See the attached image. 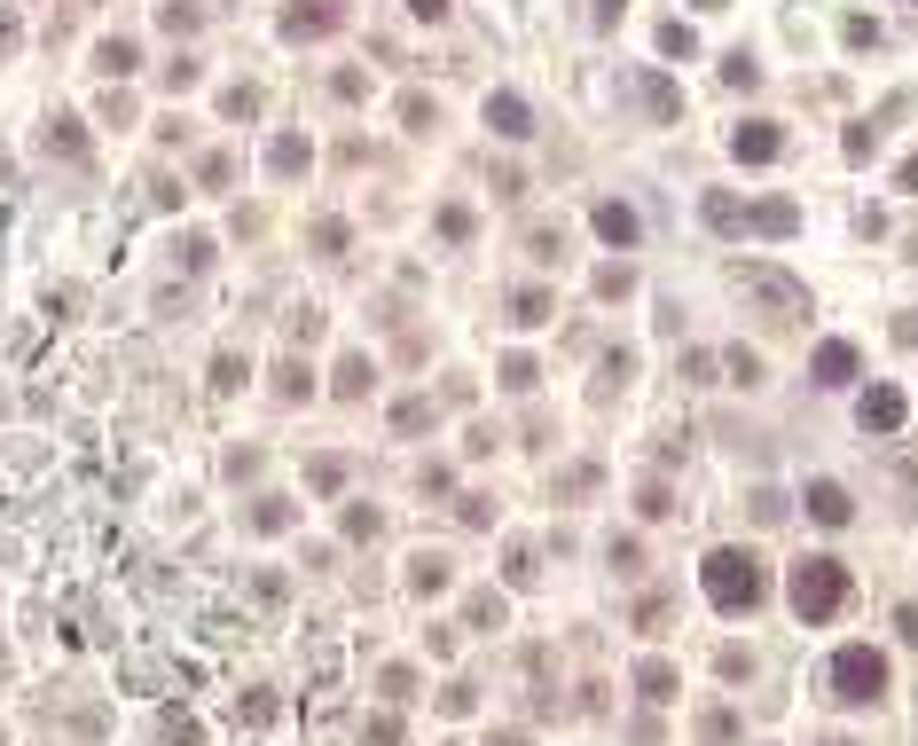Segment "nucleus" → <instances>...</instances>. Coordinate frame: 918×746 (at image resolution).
<instances>
[{
	"label": "nucleus",
	"mask_w": 918,
	"mask_h": 746,
	"mask_svg": "<svg viewBox=\"0 0 918 746\" xmlns=\"http://www.w3.org/2000/svg\"><path fill=\"white\" fill-rule=\"evenodd\" d=\"M699 590H707V605H714V613H754V605L770 598V573H762V558H754V550H707Z\"/></svg>",
	"instance_id": "1"
},
{
	"label": "nucleus",
	"mask_w": 918,
	"mask_h": 746,
	"mask_svg": "<svg viewBox=\"0 0 918 746\" xmlns=\"http://www.w3.org/2000/svg\"><path fill=\"white\" fill-rule=\"evenodd\" d=\"M785 598H793V613H801L809 629H824L832 613L848 605V566H841V558H801L793 582H785Z\"/></svg>",
	"instance_id": "2"
},
{
	"label": "nucleus",
	"mask_w": 918,
	"mask_h": 746,
	"mask_svg": "<svg viewBox=\"0 0 918 746\" xmlns=\"http://www.w3.org/2000/svg\"><path fill=\"white\" fill-rule=\"evenodd\" d=\"M738 291L754 299L762 314H778V322H801V314H809V283L785 276V268H770V260H745V268H738Z\"/></svg>",
	"instance_id": "3"
},
{
	"label": "nucleus",
	"mask_w": 918,
	"mask_h": 746,
	"mask_svg": "<svg viewBox=\"0 0 918 746\" xmlns=\"http://www.w3.org/2000/svg\"><path fill=\"white\" fill-rule=\"evenodd\" d=\"M832 692H841L848 707H872L887 692V660L872 644H841V652H832Z\"/></svg>",
	"instance_id": "4"
},
{
	"label": "nucleus",
	"mask_w": 918,
	"mask_h": 746,
	"mask_svg": "<svg viewBox=\"0 0 918 746\" xmlns=\"http://www.w3.org/2000/svg\"><path fill=\"white\" fill-rule=\"evenodd\" d=\"M338 24H346L338 0H299V9H283V32L291 40H322V32H338Z\"/></svg>",
	"instance_id": "5"
},
{
	"label": "nucleus",
	"mask_w": 918,
	"mask_h": 746,
	"mask_svg": "<svg viewBox=\"0 0 918 746\" xmlns=\"http://www.w3.org/2000/svg\"><path fill=\"white\" fill-rule=\"evenodd\" d=\"M801 504H809L816 527H848V519H856V504H848V487H841V479H809Z\"/></svg>",
	"instance_id": "6"
},
{
	"label": "nucleus",
	"mask_w": 918,
	"mask_h": 746,
	"mask_svg": "<svg viewBox=\"0 0 918 746\" xmlns=\"http://www.w3.org/2000/svg\"><path fill=\"white\" fill-rule=\"evenodd\" d=\"M730 149H738V165H770V157L785 149V134H778L770 118H745V126L730 134Z\"/></svg>",
	"instance_id": "7"
},
{
	"label": "nucleus",
	"mask_w": 918,
	"mask_h": 746,
	"mask_svg": "<svg viewBox=\"0 0 918 746\" xmlns=\"http://www.w3.org/2000/svg\"><path fill=\"white\" fill-rule=\"evenodd\" d=\"M856 425H864V433H903V393H895V385H872L864 408H856Z\"/></svg>",
	"instance_id": "8"
},
{
	"label": "nucleus",
	"mask_w": 918,
	"mask_h": 746,
	"mask_svg": "<svg viewBox=\"0 0 918 746\" xmlns=\"http://www.w3.org/2000/svg\"><path fill=\"white\" fill-rule=\"evenodd\" d=\"M487 126L503 134V142H526V134H534V111H526V103L503 87V95H487Z\"/></svg>",
	"instance_id": "9"
},
{
	"label": "nucleus",
	"mask_w": 918,
	"mask_h": 746,
	"mask_svg": "<svg viewBox=\"0 0 918 746\" xmlns=\"http://www.w3.org/2000/svg\"><path fill=\"white\" fill-rule=\"evenodd\" d=\"M636 95H644V111H651L659 126H676V118H684V95H676V79H659V71H644V79H636Z\"/></svg>",
	"instance_id": "10"
},
{
	"label": "nucleus",
	"mask_w": 918,
	"mask_h": 746,
	"mask_svg": "<svg viewBox=\"0 0 918 746\" xmlns=\"http://www.w3.org/2000/svg\"><path fill=\"white\" fill-rule=\"evenodd\" d=\"M745 228H754V236H793L801 228V205L793 197H762L754 213H745Z\"/></svg>",
	"instance_id": "11"
},
{
	"label": "nucleus",
	"mask_w": 918,
	"mask_h": 746,
	"mask_svg": "<svg viewBox=\"0 0 918 746\" xmlns=\"http://www.w3.org/2000/svg\"><path fill=\"white\" fill-rule=\"evenodd\" d=\"M590 220H597V236H605V244H620V252H628V244L644 236V220H636V213H628L620 197H605V205H597Z\"/></svg>",
	"instance_id": "12"
},
{
	"label": "nucleus",
	"mask_w": 918,
	"mask_h": 746,
	"mask_svg": "<svg viewBox=\"0 0 918 746\" xmlns=\"http://www.w3.org/2000/svg\"><path fill=\"white\" fill-rule=\"evenodd\" d=\"M809 370H816V385H848V377H856V346H848V339H824Z\"/></svg>",
	"instance_id": "13"
},
{
	"label": "nucleus",
	"mask_w": 918,
	"mask_h": 746,
	"mask_svg": "<svg viewBox=\"0 0 918 746\" xmlns=\"http://www.w3.org/2000/svg\"><path fill=\"white\" fill-rule=\"evenodd\" d=\"M448 582H456V566H448L440 550H425V558H408V590H416V598H440Z\"/></svg>",
	"instance_id": "14"
},
{
	"label": "nucleus",
	"mask_w": 918,
	"mask_h": 746,
	"mask_svg": "<svg viewBox=\"0 0 918 746\" xmlns=\"http://www.w3.org/2000/svg\"><path fill=\"white\" fill-rule=\"evenodd\" d=\"M699 220H707L714 236H738V228H745V205H738L730 189H707V197H699Z\"/></svg>",
	"instance_id": "15"
},
{
	"label": "nucleus",
	"mask_w": 918,
	"mask_h": 746,
	"mask_svg": "<svg viewBox=\"0 0 918 746\" xmlns=\"http://www.w3.org/2000/svg\"><path fill=\"white\" fill-rule=\"evenodd\" d=\"M306 157H314V149H306V134H275V142H268V174H283V182H291V174H306Z\"/></svg>",
	"instance_id": "16"
},
{
	"label": "nucleus",
	"mask_w": 918,
	"mask_h": 746,
	"mask_svg": "<svg viewBox=\"0 0 918 746\" xmlns=\"http://www.w3.org/2000/svg\"><path fill=\"white\" fill-rule=\"evenodd\" d=\"M636 692H644L651 707H667V700H676V669H667V660H644V669H636Z\"/></svg>",
	"instance_id": "17"
},
{
	"label": "nucleus",
	"mask_w": 918,
	"mask_h": 746,
	"mask_svg": "<svg viewBox=\"0 0 918 746\" xmlns=\"http://www.w3.org/2000/svg\"><path fill=\"white\" fill-rule=\"evenodd\" d=\"M503 573H511V590H534V582H542V558H534V542H511V550H503Z\"/></svg>",
	"instance_id": "18"
},
{
	"label": "nucleus",
	"mask_w": 918,
	"mask_h": 746,
	"mask_svg": "<svg viewBox=\"0 0 918 746\" xmlns=\"http://www.w3.org/2000/svg\"><path fill=\"white\" fill-rule=\"evenodd\" d=\"M134 63H142L134 40H103V48H95V71H103V79H134Z\"/></svg>",
	"instance_id": "19"
},
{
	"label": "nucleus",
	"mask_w": 918,
	"mask_h": 746,
	"mask_svg": "<svg viewBox=\"0 0 918 746\" xmlns=\"http://www.w3.org/2000/svg\"><path fill=\"white\" fill-rule=\"evenodd\" d=\"M659 55H676V63H691V55H699V32H691L684 17H667V24H659Z\"/></svg>",
	"instance_id": "20"
},
{
	"label": "nucleus",
	"mask_w": 918,
	"mask_h": 746,
	"mask_svg": "<svg viewBox=\"0 0 918 746\" xmlns=\"http://www.w3.org/2000/svg\"><path fill=\"white\" fill-rule=\"evenodd\" d=\"M55 157H79V149H87V134H79V118H48V134H40Z\"/></svg>",
	"instance_id": "21"
},
{
	"label": "nucleus",
	"mask_w": 918,
	"mask_h": 746,
	"mask_svg": "<svg viewBox=\"0 0 918 746\" xmlns=\"http://www.w3.org/2000/svg\"><path fill=\"white\" fill-rule=\"evenodd\" d=\"M511 322H519V330L550 322V291H519V299H511Z\"/></svg>",
	"instance_id": "22"
},
{
	"label": "nucleus",
	"mask_w": 918,
	"mask_h": 746,
	"mask_svg": "<svg viewBox=\"0 0 918 746\" xmlns=\"http://www.w3.org/2000/svg\"><path fill=\"white\" fill-rule=\"evenodd\" d=\"M306 479H314L322 495H338V487H346V456H314V464H306Z\"/></svg>",
	"instance_id": "23"
},
{
	"label": "nucleus",
	"mask_w": 918,
	"mask_h": 746,
	"mask_svg": "<svg viewBox=\"0 0 918 746\" xmlns=\"http://www.w3.org/2000/svg\"><path fill=\"white\" fill-rule=\"evenodd\" d=\"M722 370H730V385H762V354H745V346H730Z\"/></svg>",
	"instance_id": "24"
},
{
	"label": "nucleus",
	"mask_w": 918,
	"mask_h": 746,
	"mask_svg": "<svg viewBox=\"0 0 918 746\" xmlns=\"http://www.w3.org/2000/svg\"><path fill=\"white\" fill-rule=\"evenodd\" d=\"M393 425H400V433H425V425H432V401H425V393H408V401L393 408Z\"/></svg>",
	"instance_id": "25"
},
{
	"label": "nucleus",
	"mask_w": 918,
	"mask_h": 746,
	"mask_svg": "<svg viewBox=\"0 0 918 746\" xmlns=\"http://www.w3.org/2000/svg\"><path fill=\"white\" fill-rule=\"evenodd\" d=\"M338 393H346V401H362V393H369V362H362V354H346V362H338Z\"/></svg>",
	"instance_id": "26"
},
{
	"label": "nucleus",
	"mask_w": 918,
	"mask_h": 746,
	"mask_svg": "<svg viewBox=\"0 0 918 746\" xmlns=\"http://www.w3.org/2000/svg\"><path fill=\"white\" fill-rule=\"evenodd\" d=\"M236 723H252V731L275 723V700H268V692H243V700H236Z\"/></svg>",
	"instance_id": "27"
},
{
	"label": "nucleus",
	"mask_w": 918,
	"mask_h": 746,
	"mask_svg": "<svg viewBox=\"0 0 918 746\" xmlns=\"http://www.w3.org/2000/svg\"><path fill=\"white\" fill-rule=\"evenodd\" d=\"M157 24H165V32H197V0H165Z\"/></svg>",
	"instance_id": "28"
},
{
	"label": "nucleus",
	"mask_w": 918,
	"mask_h": 746,
	"mask_svg": "<svg viewBox=\"0 0 918 746\" xmlns=\"http://www.w3.org/2000/svg\"><path fill=\"white\" fill-rule=\"evenodd\" d=\"M628 283H636V268H628V260H613V268H597V299H620Z\"/></svg>",
	"instance_id": "29"
},
{
	"label": "nucleus",
	"mask_w": 918,
	"mask_h": 746,
	"mask_svg": "<svg viewBox=\"0 0 918 746\" xmlns=\"http://www.w3.org/2000/svg\"><path fill=\"white\" fill-rule=\"evenodd\" d=\"M471 629H503V598H494V590L471 598Z\"/></svg>",
	"instance_id": "30"
},
{
	"label": "nucleus",
	"mask_w": 918,
	"mask_h": 746,
	"mask_svg": "<svg viewBox=\"0 0 918 746\" xmlns=\"http://www.w3.org/2000/svg\"><path fill=\"white\" fill-rule=\"evenodd\" d=\"M722 79H730V87H754V79H762V63H754V55H745V48H738V55L722 63Z\"/></svg>",
	"instance_id": "31"
},
{
	"label": "nucleus",
	"mask_w": 918,
	"mask_h": 746,
	"mask_svg": "<svg viewBox=\"0 0 918 746\" xmlns=\"http://www.w3.org/2000/svg\"><path fill=\"white\" fill-rule=\"evenodd\" d=\"M534 377H542V370H534L526 354H511V362H503V385H511V393H534Z\"/></svg>",
	"instance_id": "32"
},
{
	"label": "nucleus",
	"mask_w": 918,
	"mask_h": 746,
	"mask_svg": "<svg viewBox=\"0 0 918 746\" xmlns=\"http://www.w3.org/2000/svg\"><path fill=\"white\" fill-rule=\"evenodd\" d=\"M377 527H385V519H377V511H369V504H346V535H354V542H369V535H377Z\"/></svg>",
	"instance_id": "33"
},
{
	"label": "nucleus",
	"mask_w": 918,
	"mask_h": 746,
	"mask_svg": "<svg viewBox=\"0 0 918 746\" xmlns=\"http://www.w3.org/2000/svg\"><path fill=\"white\" fill-rule=\"evenodd\" d=\"M636 511H644V519H667V511H676V504H667V487H659V479H644V495H636Z\"/></svg>",
	"instance_id": "34"
},
{
	"label": "nucleus",
	"mask_w": 918,
	"mask_h": 746,
	"mask_svg": "<svg viewBox=\"0 0 918 746\" xmlns=\"http://www.w3.org/2000/svg\"><path fill=\"white\" fill-rule=\"evenodd\" d=\"M754 519H762V527L785 519V495H778V487H754Z\"/></svg>",
	"instance_id": "35"
},
{
	"label": "nucleus",
	"mask_w": 918,
	"mask_h": 746,
	"mask_svg": "<svg viewBox=\"0 0 918 746\" xmlns=\"http://www.w3.org/2000/svg\"><path fill=\"white\" fill-rule=\"evenodd\" d=\"M275 393L299 401V393H306V362H283V370H275Z\"/></svg>",
	"instance_id": "36"
},
{
	"label": "nucleus",
	"mask_w": 918,
	"mask_h": 746,
	"mask_svg": "<svg viewBox=\"0 0 918 746\" xmlns=\"http://www.w3.org/2000/svg\"><path fill=\"white\" fill-rule=\"evenodd\" d=\"M362 746H400V723H393V715H377V723H362Z\"/></svg>",
	"instance_id": "37"
},
{
	"label": "nucleus",
	"mask_w": 918,
	"mask_h": 746,
	"mask_svg": "<svg viewBox=\"0 0 918 746\" xmlns=\"http://www.w3.org/2000/svg\"><path fill=\"white\" fill-rule=\"evenodd\" d=\"M165 738H174V746H205V731L189 715H165Z\"/></svg>",
	"instance_id": "38"
},
{
	"label": "nucleus",
	"mask_w": 918,
	"mask_h": 746,
	"mask_svg": "<svg viewBox=\"0 0 918 746\" xmlns=\"http://www.w3.org/2000/svg\"><path fill=\"white\" fill-rule=\"evenodd\" d=\"M872 149H879V126H872V118H864V126H848V157H872Z\"/></svg>",
	"instance_id": "39"
},
{
	"label": "nucleus",
	"mask_w": 918,
	"mask_h": 746,
	"mask_svg": "<svg viewBox=\"0 0 918 746\" xmlns=\"http://www.w3.org/2000/svg\"><path fill=\"white\" fill-rule=\"evenodd\" d=\"M212 385H220V393H236V385H243V362H236V354H220V362H212Z\"/></svg>",
	"instance_id": "40"
},
{
	"label": "nucleus",
	"mask_w": 918,
	"mask_h": 746,
	"mask_svg": "<svg viewBox=\"0 0 918 746\" xmlns=\"http://www.w3.org/2000/svg\"><path fill=\"white\" fill-rule=\"evenodd\" d=\"M252 527H260V535H283V527H291V511H283V504H260V511H252Z\"/></svg>",
	"instance_id": "41"
},
{
	"label": "nucleus",
	"mask_w": 918,
	"mask_h": 746,
	"mask_svg": "<svg viewBox=\"0 0 918 746\" xmlns=\"http://www.w3.org/2000/svg\"><path fill=\"white\" fill-rule=\"evenodd\" d=\"M471 700H479L471 684H448V692H440V715H471Z\"/></svg>",
	"instance_id": "42"
},
{
	"label": "nucleus",
	"mask_w": 918,
	"mask_h": 746,
	"mask_svg": "<svg viewBox=\"0 0 918 746\" xmlns=\"http://www.w3.org/2000/svg\"><path fill=\"white\" fill-rule=\"evenodd\" d=\"M699 738H707V746H730V738H738V723H730V715H707V723H699Z\"/></svg>",
	"instance_id": "43"
},
{
	"label": "nucleus",
	"mask_w": 918,
	"mask_h": 746,
	"mask_svg": "<svg viewBox=\"0 0 918 746\" xmlns=\"http://www.w3.org/2000/svg\"><path fill=\"white\" fill-rule=\"evenodd\" d=\"M220 111H228V118H252V111H260V95H252V87H228V103H220Z\"/></svg>",
	"instance_id": "44"
},
{
	"label": "nucleus",
	"mask_w": 918,
	"mask_h": 746,
	"mask_svg": "<svg viewBox=\"0 0 918 746\" xmlns=\"http://www.w3.org/2000/svg\"><path fill=\"white\" fill-rule=\"evenodd\" d=\"M841 32H848V48H872V40H879V24H872V17H848Z\"/></svg>",
	"instance_id": "45"
},
{
	"label": "nucleus",
	"mask_w": 918,
	"mask_h": 746,
	"mask_svg": "<svg viewBox=\"0 0 918 746\" xmlns=\"http://www.w3.org/2000/svg\"><path fill=\"white\" fill-rule=\"evenodd\" d=\"M408 17H425V24H440V17H448V0H408Z\"/></svg>",
	"instance_id": "46"
},
{
	"label": "nucleus",
	"mask_w": 918,
	"mask_h": 746,
	"mask_svg": "<svg viewBox=\"0 0 918 746\" xmlns=\"http://www.w3.org/2000/svg\"><path fill=\"white\" fill-rule=\"evenodd\" d=\"M620 9H628V0H590V17H597V24H620Z\"/></svg>",
	"instance_id": "47"
},
{
	"label": "nucleus",
	"mask_w": 918,
	"mask_h": 746,
	"mask_svg": "<svg viewBox=\"0 0 918 746\" xmlns=\"http://www.w3.org/2000/svg\"><path fill=\"white\" fill-rule=\"evenodd\" d=\"M895 629H903V644H918V605H903V613H895Z\"/></svg>",
	"instance_id": "48"
},
{
	"label": "nucleus",
	"mask_w": 918,
	"mask_h": 746,
	"mask_svg": "<svg viewBox=\"0 0 918 746\" xmlns=\"http://www.w3.org/2000/svg\"><path fill=\"white\" fill-rule=\"evenodd\" d=\"M895 182H903V189H918V149L903 157V174H895Z\"/></svg>",
	"instance_id": "49"
},
{
	"label": "nucleus",
	"mask_w": 918,
	"mask_h": 746,
	"mask_svg": "<svg viewBox=\"0 0 918 746\" xmlns=\"http://www.w3.org/2000/svg\"><path fill=\"white\" fill-rule=\"evenodd\" d=\"M487 746H526V738H519V731H494V738H487Z\"/></svg>",
	"instance_id": "50"
},
{
	"label": "nucleus",
	"mask_w": 918,
	"mask_h": 746,
	"mask_svg": "<svg viewBox=\"0 0 918 746\" xmlns=\"http://www.w3.org/2000/svg\"><path fill=\"white\" fill-rule=\"evenodd\" d=\"M699 9H730V0H699Z\"/></svg>",
	"instance_id": "51"
},
{
	"label": "nucleus",
	"mask_w": 918,
	"mask_h": 746,
	"mask_svg": "<svg viewBox=\"0 0 918 746\" xmlns=\"http://www.w3.org/2000/svg\"><path fill=\"white\" fill-rule=\"evenodd\" d=\"M832 746H841V738H832Z\"/></svg>",
	"instance_id": "52"
}]
</instances>
